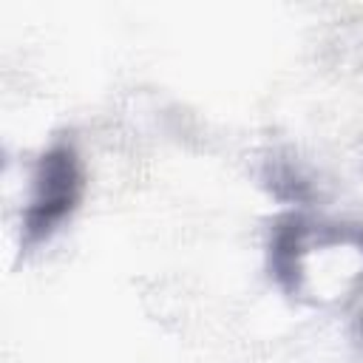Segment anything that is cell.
<instances>
[{
    "instance_id": "cell-1",
    "label": "cell",
    "mask_w": 363,
    "mask_h": 363,
    "mask_svg": "<svg viewBox=\"0 0 363 363\" xmlns=\"http://www.w3.org/2000/svg\"><path fill=\"white\" fill-rule=\"evenodd\" d=\"M82 187H85L82 164L74 145L68 142L51 145L37 162L31 199L23 213L20 227L26 247L45 241L54 230H60L65 218H71V213L82 199Z\"/></svg>"
}]
</instances>
